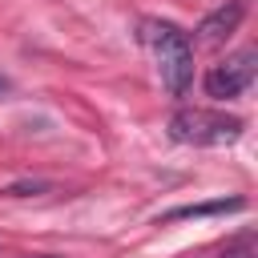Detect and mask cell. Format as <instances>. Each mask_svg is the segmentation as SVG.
Listing matches in <instances>:
<instances>
[{
    "mask_svg": "<svg viewBox=\"0 0 258 258\" xmlns=\"http://www.w3.org/2000/svg\"><path fill=\"white\" fill-rule=\"evenodd\" d=\"M242 16H246V0H226L222 8H214V12L202 16L198 40H202V44H222V40H230V36L238 32Z\"/></svg>",
    "mask_w": 258,
    "mask_h": 258,
    "instance_id": "4",
    "label": "cell"
},
{
    "mask_svg": "<svg viewBox=\"0 0 258 258\" xmlns=\"http://www.w3.org/2000/svg\"><path fill=\"white\" fill-rule=\"evenodd\" d=\"M24 258H56V254H24Z\"/></svg>",
    "mask_w": 258,
    "mask_h": 258,
    "instance_id": "8",
    "label": "cell"
},
{
    "mask_svg": "<svg viewBox=\"0 0 258 258\" xmlns=\"http://www.w3.org/2000/svg\"><path fill=\"white\" fill-rule=\"evenodd\" d=\"M242 198H218V202H198V206H177L169 214H161V222H181V218H210V214H234L242 210Z\"/></svg>",
    "mask_w": 258,
    "mask_h": 258,
    "instance_id": "5",
    "label": "cell"
},
{
    "mask_svg": "<svg viewBox=\"0 0 258 258\" xmlns=\"http://www.w3.org/2000/svg\"><path fill=\"white\" fill-rule=\"evenodd\" d=\"M141 40L153 48L157 73H161V85L169 89V97H185L189 85H194V40H189V32H181L169 20H141Z\"/></svg>",
    "mask_w": 258,
    "mask_h": 258,
    "instance_id": "1",
    "label": "cell"
},
{
    "mask_svg": "<svg viewBox=\"0 0 258 258\" xmlns=\"http://www.w3.org/2000/svg\"><path fill=\"white\" fill-rule=\"evenodd\" d=\"M4 85H8V81H4V77H0V89H4Z\"/></svg>",
    "mask_w": 258,
    "mask_h": 258,
    "instance_id": "9",
    "label": "cell"
},
{
    "mask_svg": "<svg viewBox=\"0 0 258 258\" xmlns=\"http://www.w3.org/2000/svg\"><path fill=\"white\" fill-rule=\"evenodd\" d=\"M254 73H258V52H254V48H238V52H230L226 60L210 64L202 85H206V93H210L214 101H230V97H242V93L254 85Z\"/></svg>",
    "mask_w": 258,
    "mask_h": 258,
    "instance_id": "3",
    "label": "cell"
},
{
    "mask_svg": "<svg viewBox=\"0 0 258 258\" xmlns=\"http://www.w3.org/2000/svg\"><path fill=\"white\" fill-rule=\"evenodd\" d=\"M226 258H254V254H246V250H234V254H226Z\"/></svg>",
    "mask_w": 258,
    "mask_h": 258,
    "instance_id": "7",
    "label": "cell"
},
{
    "mask_svg": "<svg viewBox=\"0 0 258 258\" xmlns=\"http://www.w3.org/2000/svg\"><path fill=\"white\" fill-rule=\"evenodd\" d=\"M40 189H48V181H16V185H8L4 194H8V198H24V194H40Z\"/></svg>",
    "mask_w": 258,
    "mask_h": 258,
    "instance_id": "6",
    "label": "cell"
},
{
    "mask_svg": "<svg viewBox=\"0 0 258 258\" xmlns=\"http://www.w3.org/2000/svg\"><path fill=\"white\" fill-rule=\"evenodd\" d=\"M246 129L242 117L218 109H177L169 117V137L181 145H230Z\"/></svg>",
    "mask_w": 258,
    "mask_h": 258,
    "instance_id": "2",
    "label": "cell"
}]
</instances>
